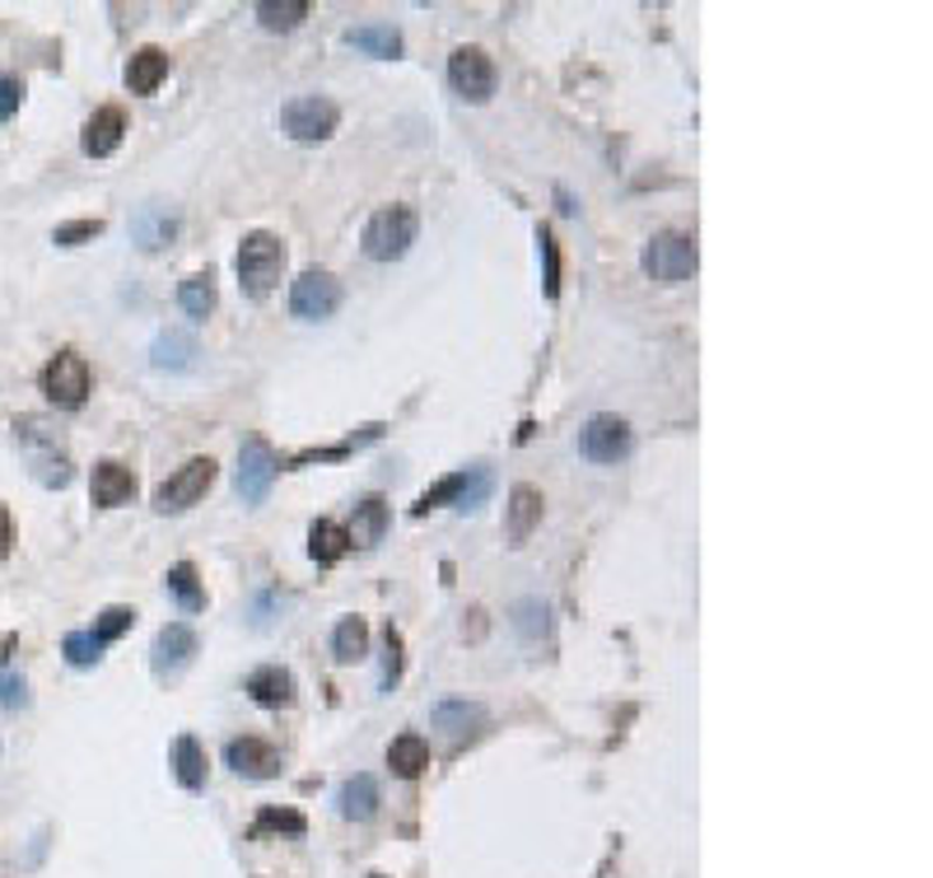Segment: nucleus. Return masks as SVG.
Returning a JSON list of instances; mask_svg holds the SVG:
<instances>
[{
	"mask_svg": "<svg viewBox=\"0 0 933 878\" xmlns=\"http://www.w3.org/2000/svg\"><path fill=\"white\" fill-rule=\"evenodd\" d=\"M285 262H290L285 243L275 239L271 229H252L248 239L238 243V258H234V267H238V285H243V295H248V300H267L271 290L281 285Z\"/></svg>",
	"mask_w": 933,
	"mask_h": 878,
	"instance_id": "1",
	"label": "nucleus"
},
{
	"mask_svg": "<svg viewBox=\"0 0 933 878\" xmlns=\"http://www.w3.org/2000/svg\"><path fill=\"white\" fill-rule=\"evenodd\" d=\"M14 440L24 444V454L33 463V477L43 486H66L70 481V458H66V435L47 425L43 416H19Z\"/></svg>",
	"mask_w": 933,
	"mask_h": 878,
	"instance_id": "2",
	"label": "nucleus"
},
{
	"mask_svg": "<svg viewBox=\"0 0 933 878\" xmlns=\"http://www.w3.org/2000/svg\"><path fill=\"white\" fill-rule=\"evenodd\" d=\"M696 262H701L696 239H691V234H677V229L653 234V239L644 243V252H640L644 277L663 281V285H682V281H691V277H696Z\"/></svg>",
	"mask_w": 933,
	"mask_h": 878,
	"instance_id": "3",
	"label": "nucleus"
},
{
	"mask_svg": "<svg viewBox=\"0 0 933 878\" xmlns=\"http://www.w3.org/2000/svg\"><path fill=\"white\" fill-rule=\"evenodd\" d=\"M415 229H421V220H415L411 206H383V210H373L365 234H360L365 258H373V262L406 258V248L415 243Z\"/></svg>",
	"mask_w": 933,
	"mask_h": 878,
	"instance_id": "4",
	"label": "nucleus"
},
{
	"mask_svg": "<svg viewBox=\"0 0 933 878\" xmlns=\"http://www.w3.org/2000/svg\"><path fill=\"white\" fill-rule=\"evenodd\" d=\"M210 481H215V458H187L169 481H159L154 510L159 514H183V510H192V505L210 491Z\"/></svg>",
	"mask_w": 933,
	"mask_h": 878,
	"instance_id": "5",
	"label": "nucleus"
},
{
	"mask_svg": "<svg viewBox=\"0 0 933 878\" xmlns=\"http://www.w3.org/2000/svg\"><path fill=\"white\" fill-rule=\"evenodd\" d=\"M336 122H341V108H336L332 99H323V94H304V99H290L285 112H281V127L290 131V141H300V145L327 141V136L336 131Z\"/></svg>",
	"mask_w": 933,
	"mask_h": 878,
	"instance_id": "6",
	"label": "nucleus"
},
{
	"mask_svg": "<svg viewBox=\"0 0 933 878\" xmlns=\"http://www.w3.org/2000/svg\"><path fill=\"white\" fill-rule=\"evenodd\" d=\"M275 477H281V458L271 454V444L257 440V435L243 440V448H238V473H234L238 496H243L248 505H262Z\"/></svg>",
	"mask_w": 933,
	"mask_h": 878,
	"instance_id": "7",
	"label": "nucleus"
},
{
	"mask_svg": "<svg viewBox=\"0 0 933 878\" xmlns=\"http://www.w3.org/2000/svg\"><path fill=\"white\" fill-rule=\"evenodd\" d=\"M341 308V281L332 271H304L300 281L290 285V314L304 323H323Z\"/></svg>",
	"mask_w": 933,
	"mask_h": 878,
	"instance_id": "8",
	"label": "nucleus"
},
{
	"mask_svg": "<svg viewBox=\"0 0 933 878\" xmlns=\"http://www.w3.org/2000/svg\"><path fill=\"white\" fill-rule=\"evenodd\" d=\"M94 388V375H89V360L75 356V350H62V356H52L47 369H43V393L56 402V407H79L89 398Z\"/></svg>",
	"mask_w": 933,
	"mask_h": 878,
	"instance_id": "9",
	"label": "nucleus"
},
{
	"mask_svg": "<svg viewBox=\"0 0 933 878\" xmlns=\"http://www.w3.org/2000/svg\"><path fill=\"white\" fill-rule=\"evenodd\" d=\"M630 448H634L630 425L611 412L588 416V425L579 431V454L593 463H621V458H630Z\"/></svg>",
	"mask_w": 933,
	"mask_h": 878,
	"instance_id": "10",
	"label": "nucleus"
},
{
	"mask_svg": "<svg viewBox=\"0 0 933 878\" xmlns=\"http://www.w3.org/2000/svg\"><path fill=\"white\" fill-rule=\"evenodd\" d=\"M495 80H500V75H495V62L481 47H458L448 56V85L458 89L467 104H486L495 94Z\"/></svg>",
	"mask_w": 933,
	"mask_h": 878,
	"instance_id": "11",
	"label": "nucleus"
},
{
	"mask_svg": "<svg viewBox=\"0 0 933 878\" xmlns=\"http://www.w3.org/2000/svg\"><path fill=\"white\" fill-rule=\"evenodd\" d=\"M177 234H183V210L169 202H145L131 216V243L141 252H159V248L177 243Z\"/></svg>",
	"mask_w": 933,
	"mask_h": 878,
	"instance_id": "12",
	"label": "nucleus"
},
{
	"mask_svg": "<svg viewBox=\"0 0 933 878\" xmlns=\"http://www.w3.org/2000/svg\"><path fill=\"white\" fill-rule=\"evenodd\" d=\"M196 654V631L187 627V621H169L164 631L154 636V650H150V669L159 678H169V673H183L187 663Z\"/></svg>",
	"mask_w": 933,
	"mask_h": 878,
	"instance_id": "13",
	"label": "nucleus"
},
{
	"mask_svg": "<svg viewBox=\"0 0 933 878\" xmlns=\"http://www.w3.org/2000/svg\"><path fill=\"white\" fill-rule=\"evenodd\" d=\"M542 491L538 486H528V481H519L509 491V505H505V538H509V548H523V542L532 538V529L542 523Z\"/></svg>",
	"mask_w": 933,
	"mask_h": 878,
	"instance_id": "14",
	"label": "nucleus"
},
{
	"mask_svg": "<svg viewBox=\"0 0 933 878\" xmlns=\"http://www.w3.org/2000/svg\"><path fill=\"white\" fill-rule=\"evenodd\" d=\"M225 762H229L238 776H248V780H271V776H281V752H275L267 738H234V744L225 748Z\"/></svg>",
	"mask_w": 933,
	"mask_h": 878,
	"instance_id": "15",
	"label": "nucleus"
},
{
	"mask_svg": "<svg viewBox=\"0 0 933 878\" xmlns=\"http://www.w3.org/2000/svg\"><path fill=\"white\" fill-rule=\"evenodd\" d=\"M122 136H127V112L117 108V104H104L89 122H85V136H79V145H85L89 160H108V154L122 145Z\"/></svg>",
	"mask_w": 933,
	"mask_h": 878,
	"instance_id": "16",
	"label": "nucleus"
},
{
	"mask_svg": "<svg viewBox=\"0 0 933 878\" xmlns=\"http://www.w3.org/2000/svg\"><path fill=\"white\" fill-rule=\"evenodd\" d=\"M89 491H94L98 510H122V505L135 500V473L122 467V463L104 458V463H94V486H89Z\"/></svg>",
	"mask_w": 933,
	"mask_h": 878,
	"instance_id": "17",
	"label": "nucleus"
},
{
	"mask_svg": "<svg viewBox=\"0 0 933 878\" xmlns=\"http://www.w3.org/2000/svg\"><path fill=\"white\" fill-rule=\"evenodd\" d=\"M388 529H392V510H388V500H383V496H369V500L355 505L346 538H350V548H379V542L388 538Z\"/></svg>",
	"mask_w": 933,
	"mask_h": 878,
	"instance_id": "18",
	"label": "nucleus"
},
{
	"mask_svg": "<svg viewBox=\"0 0 933 878\" xmlns=\"http://www.w3.org/2000/svg\"><path fill=\"white\" fill-rule=\"evenodd\" d=\"M248 696L257 701V706H290L294 701V673L281 669V663H267V669H257L248 678Z\"/></svg>",
	"mask_w": 933,
	"mask_h": 878,
	"instance_id": "19",
	"label": "nucleus"
},
{
	"mask_svg": "<svg viewBox=\"0 0 933 878\" xmlns=\"http://www.w3.org/2000/svg\"><path fill=\"white\" fill-rule=\"evenodd\" d=\"M336 804H341V817H350V823H369V817L379 813V780H373L369 771L350 776L341 785V794H336Z\"/></svg>",
	"mask_w": 933,
	"mask_h": 878,
	"instance_id": "20",
	"label": "nucleus"
},
{
	"mask_svg": "<svg viewBox=\"0 0 933 878\" xmlns=\"http://www.w3.org/2000/svg\"><path fill=\"white\" fill-rule=\"evenodd\" d=\"M164 75H169V52L164 47L131 52V62H127V89L131 94H154L159 85H164Z\"/></svg>",
	"mask_w": 933,
	"mask_h": 878,
	"instance_id": "21",
	"label": "nucleus"
},
{
	"mask_svg": "<svg viewBox=\"0 0 933 878\" xmlns=\"http://www.w3.org/2000/svg\"><path fill=\"white\" fill-rule=\"evenodd\" d=\"M346 47L392 62V56H402L406 43H402V33H397L392 24H360V29H346Z\"/></svg>",
	"mask_w": 933,
	"mask_h": 878,
	"instance_id": "22",
	"label": "nucleus"
},
{
	"mask_svg": "<svg viewBox=\"0 0 933 878\" xmlns=\"http://www.w3.org/2000/svg\"><path fill=\"white\" fill-rule=\"evenodd\" d=\"M150 360H154V369H192L196 365V342L187 337V332H177V327H169V332H159L154 337V346H150Z\"/></svg>",
	"mask_w": 933,
	"mask_h": 878,
	"instance_id": "23",
	"label": "nucleus"
},
{
	"mask_svg": "<svg viewBox=\"0 0 933 878\" xmlns=\"http://www.w3.org/2000/svg\"><path fill=\"white\" fill-rule=\"evenodd\" d=\"M173 776H177V785L183 790H206V752H202V744H196L192 734H183L173 744Z\"/></svg>",
	"mask_w": 933,
	"mask_h": 878,
	"instance_id": "24",
	"label": "nucleus"
},
{
	"mask_svg": "<svg viewBox=\"0 0 933 878\" xmlns=\"http://www.w3.org/2000/svg\"><path fill=\"white\" fill-rule=\"evenodd\" d=\"M430 719H434V729L463 738L476 725H486V706H476V701H440V706L430 711Z\"/></svg>",
	"mask_w": 933,
	"mask_h": 878,
	"instance_id": "25",
	"label": "nucleus"
},
{
	"mask_svg": "<svg viewBox=\"0 0 933 878\" xmlns=\"http://www.w3.org/2000/svg\"><path fill=\"white\" fill-rule=\"evenodd\" d=\"M388 767L392 776H402V780H415L425 767H430V744L421 734H402V738H392V748H388Z\"/></svg>",
	"mask_w": 933,
	"mask_h": 878,
	"instance_id": "26",
	"label": "nucleus"
},
{
	"mask_svg": "<svg viewBox=\"0 0 933 878\" xmlns=\"http://www.w3.org/2000/svg\"><path fill=\"white\" fill-rule=\"evenodd\" d=\"M350 552V538H346V529L341 523H332V519H317L313 529H308V556L317 561V565H336Z\"/></svg>",
	"mask_w": 933,
	"mask_h": 878,
	"instance_id": "27",
	"label": "nucleus"
},
{
	"mask_svg": "<svg viewBox=\"0 0 933 878\" xmlns=\"http://www.w3.org/2000/svg\"><path fill=\"white\" fill-rule=\"evenodd\" d=\"M177 304H183V314L187 318H210V308H215V277L210 271H192V277L177 285Z\"/></svg>",
	"mask_w": 933,
	"mask_h": 878,
	"instance_id": "28",
	"label": "nucleus"
},
{
	"mask_svg": "<svg viewBox=\"0 0 933 878\" xmlns=\"http://www.w3.org/2000/svg\"><path fill=\"white\" fill-rule=\"evenodd\" d=\"M332 654H336V663H355V659L369 654V627H365V617H341V621H336Z\"/></svg>",
	"mask_w": 933,
	"mask_h": 878,
	"instance_id": "29",
	"label": "nucleus"
},
{
	"mask_svg": "<svg viewBox=\"0 0 933 878\" xmlns=\"http://www.w3.org/2000/svg\"><path fill=\"white\" fill-rule=\"evenodd\" d=\"M164 589L183 603L187 613H202L206 608V589H202V579H196V565L192 561H177L173 571L164 575Z\"/></svg>",
	"mask_w": 933,
	"mask_h": 878,
	"instance_id": "30",
	"label": "nucleus"
},
{
	"mask_svg": "<svg viewBox=\"0 0 933 878\" xmlns=\"http://www.w3.org/2000/svg\"><path fill=\"white\" fill-rule=\"evenodd\" d=\"M304 19H308V6H304V0H262V6H257V24L271 29V33H275V29H281V33H285V29H300Z\"/></svg>",
	"mask_w": 933,
	"mask_h": 878,
	"instance_id": "31",
	"label": "nucleus"
},
{
	"mask_svg": "<svg viewBox=\"0 0 933 878\" xmlns=\"http://www.w3.org/2000/svg\"><path fill=\"white\" fill-rule=\"evenodd\" d=\"M131 627H135V608H122V603H112V608H104V613H98V617H94V627H89V636H94V640H98V646H104V650H108V646H112V640H117V636H127Z\"/></svg>",
	"mask_w": 933,
	"mask_h": 878,
	"instance_id": "32",
	"label": "nucleus"
},
{
	"mask_svg": "<svg viewBox=\"0 0 933 878\" xmlns=\"http://www.w3.org/2000/svg\"><path fill=\"white\" fill-rule=\"evenodd\" d=\"M546 617H551V613H546V603H542V598H523L519 608H513V627L523 631L528 646H538V640L546 636V627H551Z\"/></svg>",
	"mask_w": 933,
	"mask_h": 878,
	"instance_id": "33",
	"label": "nucleus"
},
{
	"mask_svg": "<svg viewBox=\"0 0 933 878\" xmlns=\"http://www.w3.org/2000/svg\"><path fill=\"white\" fill-rule=\"evenodd\" d=\"M463 486H467V473H453V477H444V481H434L430 491L415 500V514H430V510H440V505H458Z\"/></svg>",
	"mask_w": 933,
	"mask_h": 878,
	"instance_id": "34",
	"label": "nucleus"
},
{
	"mask_svg": "<svg viewBox=\"0 0 933 878\" xmlns=\"http://www.w3.org/2000/svg\"><path fill=\"white\" fill-rule=\"evenodd\" d=\"M538 243H542V285H546V300L561 295V243H555L551 229H538Z\"/></svg>",
	"mask_w": 933,
	"mask_h": 878,
	"instance_id": "35",
	"label": "nucleus"
},
{
	"mask_svg": "<svg viewBox=\"0 0 933 878\" xmlns=\"http://www.w3.org/2000/svg\"><path fill=\"white\" fill-rule=\"evenodd\" d=\"M397 678H402V631L388 621V627H383V678H379V687L392 692Z\"/></svg>",
	"mask_w": 933,
	"mask_h": 878,
	"instance_id": "36",
	"label": "nucleus"
},
{
	"mask_svg": "<svg viewBox=\"0 0 933 878\" xmlns=\"http://www.w3.org/2000/svg\"><path fill=\"white\" fill-rule=\"evenodd\" d=\"M308 823H304V813H294V809H262L257 813V823L252 832L262 836V832H290V836H300Z\"/></svg>",
	"mask_w": 933,
	"mask_h": 878,
	"instance_id": "37",
	"label": "nucleus"
},
{
	"mask_svg": "<svg viewBox=\"0 0 933 878\" xmlns=\"http://www.w3.org/2000/svg\"><path fill=\"white\" fill-rule=\"evenodd\" d=\"M98 234H104V220H70V225H56L52 243L56 248H79V243L98 239Z\"/></svg>",
	"mask_w": 933,
	"mask_h": 878,
	"instance_id": "38",
	"label": "nucleus"
},
{
	"mask_svg": "<svg viewBox=\"0 0 933 878\" xmlns=\"http://www.w3.org/2000/svg\"><path fill=\"white\" fill-rule=\"evenodd\" d=\"M66 659L75 663V669H89V663L104 659V646H98L89 631H70V636H66Z\"/></svg>",
	"mask_w": 933,
	"mask_h": 878,
	"instance_id": "39",
	"label": "nucleus"
},
{
	"mask_svg": "<svg viewBox=\"0 0 933 878\" xmlns=\"http://www.w3.org/2000/svg\"><path fill=\"white\" fill-rule=\"evenodd\" d=\"M0 706L6 711H19V706H29V682L19 678L10 663H0Z\"/></svg>",
	"mask_w": 933,
	"mask_h": 878,
	"instance_id": "40",
	"label": "nucleus"
},
{
	"mask_svg": "<svg viewBox=\"0 0 933 878\" xmlns=\"http://www.w3.org/2000/svg\"><path fill=\"white\" fill-rule=\"evenodd\" d=\"M486 491H490V467H471L463 496H458V510H476V505L486 500Z\"/></svg>",
	"mask_w": 933,
	"mask_h": 878,
	"instance_id": "41",
	"label": "nucleus"
},
{
	"mask_svg": "<svg viewBox=\"0 0 933 878\" xmlns=\"http://www.w3.org/2000/svg\"><path fill=\"white\" fill-rule=\"evenodd\" d=\"M19 104H24V80L19 75H0V122H10Z\"/></svg>",
	"mask_w": 933,
	"mask_h": 878,
	"instance_id": "42",
	"label": "nucleus"
},
{
	"mask_svg": "<svg viewBox=\"0 0 933 878\" xmlns=\"http://www.w3.org/2000/svg\"><path fill=\"white\" fill-rule=\"evenodd\" d=\"M14 548V523H10V510H6V500H0V561L10 556Z\"/></svg>",
	"mask_w": 933,
	"mask_h": 878,
	"instance_id": "43",
	"label": "nucleus"
}]
</instances>
